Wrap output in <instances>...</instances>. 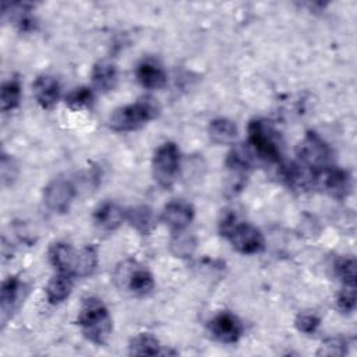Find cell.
I'll use <instances>...</instances> for the list:
<instances>
[{"label":"cell","instance_id":"cell-1","mask_svg":"<svg viewBox=\"0 0 357 357\" xmlns=\"http://www.w3.org/2000/svg\"><path fill=\"white\" fill-rule=\"evenodd\" d=\"M220 234L241 254H258L265 248L262 233L252 225L240 222L234 213H225L219 222Z\"/></svg>","mask_w":357,"mask_h":357},{"label":"cell","instance_id":"cell-2","mask_svg":"<svg viewBox=\"0 0 357 357\" xmlns=\"http://www.w3.org/2000/svg\"><path fill=\"white\" fill-rule=\"evenodd\" d=\"M84 336L93 344H105L112 333V318L106 305L96 297L84 300L77 319Z\"/></svg>","mask_w":357,"mask_h":357},{"label":"cell","instance_id":"cell-3","mask_svg":"<svg viewBox=\"0 0 357 357\" xmlns=\"http://www.w3.org/2000/svg\"><path fill=\"white\" fill-rule=\"evenodd\" d=\"M159 105L152 98H144L135 103L123 106L113 112L109 120L112 130L119 132L135 131L159 114Z\"/></svg>","mask_w":357,"mask_h":357},{"label":"cell","instance_id":"cell-4","mask_svg":"<svg viewBox=\"0 0 357 357\" xmlns=\"http://www.w3.org/2000/svg\"><path fill=\"white\" fill-rule=\"evenodd\" d=\"M278 132L265 120L254 119L248 124V145L252 152L269 163H279L282 148Z\"/></svg>","mask_w":357,"mask_h":357},{"label":"cell","instance_id":"cell-5","mask_svg":"<svg viewBox=\"0 0 357 357\" xmlns=\"http://www.w3.org/2000/svg\"><path fill=\"white\" fill-rule=\"evenodd\" d=\"M296 155L300 165L315 173L331 166L332 160L331 146L314 131H308L298 142Z\"/></svg>","mask_w":357,"mask_h":357},{"label":"cell","instance_id":"cell-6","mask_svg":"<svg viewBox=\"0 0 357 357\" xmlns=\"http://www.w3.org/2000/svg\"><path fill=\"white\" fill-rule=\"evenodd\" d=\"M180 169V151L174 142L162 144L152 159V174L155 181L163 187L170 188L178 174Z\"/></svg>","mask_w":357,"mask_h":357},{"label":"cell","instance_id":"cell-7","mask_svg":"<svg viewBox=\"0 0 357 357\" xmlns=\"http://www.w3.org/2000/svg\"><path fill=\"white\" fill-rule=\"evenodd\" d=\"M116 282L121 287L128 289V291L134 296H145L151 293L155 286L152 273L148 269L138 266L132 261L123 262V265L117 268Z\"/></svg>","mask_w":357,"mask_h":357},{"label":"cell","instance_id":"cell-8","mask_svg":"<svg viewBox=\"0 0 357 357\" xmlns=\"http://www.w3.org/2000/svg\"><path fill=\"white\" fill-rule=\"evenodd\" d=\"M75 187L68 178H54L43 188V202L49 211L64 213L75 198Z\"/></svg>","mask_w":357,"mask_h":357},{"label":"cell","instance_id":"cell-9","mask_svg":"<svg viewBox=\"0 0 357 357\" xmlns=\"http://www.w3.org/2000/svg\"><path fill=\"white\" fill-rule=\"evenodd\" d=\"M315 185L319 187L329 197L343 199L349 195L351 190V177L349 172L340 167L328 166L317 173Z\"/></svg>","mask_w":357,"mask_h":357},{"label":"cell","instance_id":"cell-10","mask_svg":"<svg viewBox=\"0 0 357 357\" xmlns=\"http://www.w3.org/2000/svg\"><path fill=\"white\" fill-rule=\"evenodd\" d=\"M211 335L220 343H236L243 335V325L238 318L230 312H220L209 321Z\"/></svg>","mask_w":357,"mask_h":357},{"label":"cell","instance_id":"cell-11","mask_svg":"<svg viewBox=\"0 0 357 357\" xmlns=\"http://www.w3.org/2000/svg\"><path fill=\"white\" fill-rule=\"evenodd\" d=\"M194 218V208L183 199H174L166 204L162 212V220L174 231L185 229Z\"/></svg>","mask_w":357,"mask_h":357},{"label":"cell","instance_id":"cell-12","mask_svg":"<svg viewBox=\"0 0 357 357\" xmlns=\"http://www.w3.org/2000/svg\"><path fill=\"white\" fill-rule=\"evenodd\" d=\"M78 252L68 243H54L49 248V261L57 272L68 273L75 276V265H77Z\"/></svg>","mask_w":357,"mask_h":357},{"label":"cell","instance_id":"cell-13","mask_svg":"<svg viewBox=\"0 0 357 357\" xmlns=\"http://www.w3.org/2000/svg\"><path fill=\"white\" fill-rule=\"evenodd\" d=\"M24 284L17 276L7 278L1 284L0 291V308H1V324L4 325L11 317L14 310L18 307L22 296Z\"/></svg>","mask_w":357,"mask_h":357},{"label":"cell","instance_id":"cell-14","mask_svg":"<svg viewBox=\"0 0 357 357\" xmlns=\"http://www.w3.org/2000/svg\"><path fill=\"white\" fill-rule=\"evenodd\" d=\"M32 92L43 109H52L60 98V85L56 78L50 75H40L32 84Z\"/></svg>","mask_w":357,"mask_h":357},{"label":"cell","instance_id":"cell-15","mask_svg":"<svg viewBox=\"0 0 357 357\" xmlns=\"http://www.w3.org/2000/svg\"><path fill=\"white\" fill-rule=\"evenodd\" d=\"M137 79L146 89H160L166 85L167 75L158 61L146 59L137 67Z\"/></svg>","mask_w":357,"mask_h":357},{"label":"cell","instance_id":"cell-16","mask_svg":"<svg viewBox=\"0 0 357 357\" xmlns=\"http://www.w3.org/2000/svg\"><path fill=\"white\" fill-rule=\"evenodd\" d=\"M126 219V212L114 202H103L93 212L95 226L103 231H113Z\"/></svg>","mask_w":357,"mask_h":357},{"label":"cell","instance_id":"cell-17","mask_svg":"<svg viewBox=\"0 0 357 357\" xmlns=\"http://www.w3.org/2000/svg\"><path fill=\"white\" fill-rule=\"evenodd\" d=\"M92 84L100 92L113 91L117 85L119 73L114 63L109 60H99L92 68Z\"/></svg>","mask_w":357,"mask_h":357},{"label":"cell","instance_id":"cell-18","mask_svg":"<svg viewBox=\"0 0 357 357\" xmlns=\"http://www.w3.org/2000/svg\"><path fill=\"white\" fill-rule=\"evenodd\" d=\"M73 278L74 276H71L68 273L57 272V275H54L49 280V283L46 286V298L50 304L56 305L68 298V296L71 294L73 286H74Z\"/></svg>","mask_w":357,"mask_h":357},{"label":"cell","instance_id":"cell-19","mask_svg":"<svg viewBox=\"0 0 357 357\" xmlns=\"http://www.w3.org/2000/svg\"><path fill=\"white\" fill-rule=\"evenodd\" d=\"M237 132L238 131H237L236 123L229 119H225V117L212 120L208 127V134H209L211 141L215 144H219V145L233 142L237 137Z\"/></svg>","mask_w":357,"mask_h":357},{"label":"cell","instance_id":"cell-20","mask_svg":"<svg viewBox=\"0 0 357 357\" xmlns=\"http://www.w3.org/2000/svg\"><path fill=\"white\" fill-rule=\"evenodd\" d=\"M126 219L142 236L149 234L152 231V229L155 227L153 212L151 208H148L145 205L130 208L126 212Z\"/></svg>","mask_w":357,"mask_h":357},{"label":"cell","instance_id":"cell-21","mask_svg":"<svg viewBox=\"0 0 357 357\" xmlns=\"http://www.w3.org/2000/svg\"><path fill=\"white\" fill-rule=\"evenodd\" d=\"M169 248L177 258H190L197 248V238L192 233L183 230H174L172 233Z\"/></svg>","mask_w":357,"mask_h":357},{"label":"cell","instance_id":"cell-22","mask_svg":"<svg viewBox=\"0 0 357 357\" xmlns=\"http://www.w3.org/2000/svg\"><path fill=\"white\" fill-rule=\"evenodd\" d=\"M130 354L134 356H158V354H167V350L162 349L159 340L149 335V333H139L130 342Z\"/></svg>","mask_w":357,"mask_h":357},{"label":"cell","instance_id":"cell-23","mask_svg":"<svg viewBox=\"0 0 357 357\" xmlns=\"http://www.w3.org/2000/svg\"><path fill=\"white\" fill-rule=\"evenodd\" d=\"M32 4L28 3H14L10 4V11H3L4 15L10 14L11 22L21 31L29 32L35 28V18L31 14Z\"/></svg>","mask_w":357,"mask_h":357},{"label":"cell","instance_id":"cell-24","mask_svg":"<svg viewBox=\"0 0 357 357\" xmlns=\"http://www.w3.org/2000/svg\"><path fill=\"white\" fill-rule=\"evenodd\" d=\"M21 100V84L17 78L6 81L0 92V103L3 112H11L18 107Z\"/></svg>","mask_w":357,"mask_h":357},{"label":"cell","instance_id":"cell-25","mask_svg":"<svg viewBox=\"0 0 357 357\" xmlns=\"http://www.w3.org/2000/svg\"><path fill=\"white\" fill-rule=\"evenodd\" d=\"M98 266V252L95 247L86 245L78 252L77 265H75V276L86 278L91 276Z\"/></svg>","mask_w":357,"mask_h":357},{"label":"cell","instance_id":"cell-26","mask_svg":"<svg viewBox=\"0 0 357 357\" xmlns=\"http://www.w3.org/2000/svg\"><path fill=\"white\" fill-rule=\"evenodd\" d=\"M66 105L70 107V109H84V107H88L92 105L93 102V92L91 88H86V86H81V88H77L74 91H71L66 99H64Z\"/></svg>","mask_w":357,"mask_h":357},{"label":"cell","instance_id":"cell-27","mask_svg":"<svg viewBox=\"0 0 357 357\" xmlns=\"http://www.w3.org/2000/svg\"><path fill=\"white\" fill-rule=\"evenodd\" d=\"M335 272L337 278L344 284L356 286V261L354 258H342L335 265Z\"/></svg>","mask_w":357,"mask_h":357},{"label":"cell","instance_id":"cell-28","mask_svg":"<svg viewBox=\"0 0 357 357\" xmlns=\"http://www.w3.org/2000/svg\"><path fill=\"white\" fill-rule=\"evenodd\" d=\"M337 310L343 314H349L356 308V286L344 284L336 297Z\"/></svg>","mask_w":357,"mask_h":357},{"label":"cell","instance_id":"cell-29","mask_svg":"<svg viewBox=\"0 0 357 357\" xmlns=\"http://www.w3.org/2000/svg\"><path fill=\"white\" fill-rule=\"evenodd\" d=\"M0 173H1V183L3 185H11L18 174L17 162L13 156L7 153H1V162H0Z\"/></svg>","mask_w":357,"mask_h":357},{"label":"cell","instance_id":"cell-30","mask_svg":"<svg viewBox=\"0 0 357 357\" xmlns=\"http://www.w3.org/2000/svg\"><path fill=\"white\" fill-rule=\"evenodd\" d=\"M347 351V342L343 337L326 339L318 350V354L324 356H343Z\"/></svg>","mask_w":357,"mask_h":357},{"label":"cell","instance_id":"cell-31","mask_svg":"<svg viewBox=\"0 0 357 357\" xmlns=\"http://www.w3.org/2000/svg\"><path fill=\"white\" fill-rule=\"evenodd\" d=\"M319 324H321L319 318H318L315 314H312V312H303V314H298L297 318H296V321H294L296 328H297L300 332L307 333V335L314 333V332L318 329Z\"/></svg>","mask_w":357,"mask_h":357}]
</instances>
